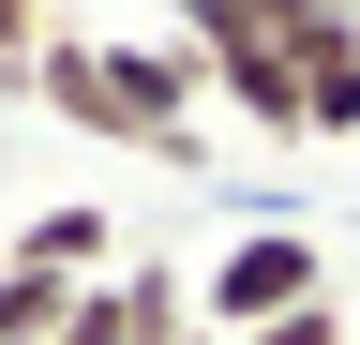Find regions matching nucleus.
<instances>
[{"label": "nucleus", "instance_id": "8", "mask_svg": "<svg viewBox=\"0 0 360 345\" xmlns=\"http://www.w3.org/2000/svg\"><path fill=\"white\" fill-rule=\"evenodd\" d=\"M30 46H45V0H0V91H30Z\"/></svg>", "mask_w": 360, "mask_h": 345}, {"label": "nucleus", "instance_id": "3", "mask_svg": "<svg viewBox=\"0 0 360 345\" xmlns=\"http://www.w3.org/2000/svg\"><path fill=\"white\" fill-rule=\"evenodd\" d=\"M165 330H195V285H180L165 255H120L105 285H75V315L45 345H165Z\"/></svg>", "mask_w": 360, "mask_h": 345}, {"label": "nucleus", "instance_id": "10", "mask_svg": "<svg viewBox=\"0 0 360 345\" xmlns=\"http://www.w3.org/2000/svg\"><path fill=\"white\" fill-rule=\"evenodd\" d=\"M345 15H360V0H345Z\"/></svg>", "mask_w": 360, "mask_h": 345}, {"label": "nucleus", "instance_id": "9", "mask_svg": "<svg viewBox=\"0 0 360 345\" xmlns=\"http://www.w3.org/2000/svg\"><path fill=\"white\" fill-rule=\"evenodd\" d=\"M165 345H210V330H165Z\"/></svg>", "mask_w": 360, "mask_h": 345}, {"label": "nucleus", "instance_id": "7", "mask_svg": "<svg viewBox=\"0 0 360 345\" xmlns=\"http://www.w3.org/2000/svg\"><path fill=\"white\" fill-rule=\"evenodd\" d=\"M240 345H360V330H345V300H285V315L240 330Z\"/></svg>", "mask_w": 360, "mask_h": 345}, {"label": "nucleus", "instance_id": "1", "mask_svg": "<svg viewBox=\"0 0 360 345\" xmlns=\"http://www.w3.org/2000/svg\"><path fill=\"white\" fill-rule=\"evenodd\" d=\"M195 46H135V30H45L30 46V105H60L75 136H105V150H165V165H195Z\"/></svg>", "mask_w": 360, "mask_h": 345}, {"label": "nucleus", "instance_id": "5", "mask_svg": "<svg viewBox=\"0 0 360 345\" xmlns=\"http://www.w3.org/2000/svg\"><path fill=\"white\" fill-rule=\"evenodd\" d=\"M0 255H30V271H60V285H105V271H120L135 240H120V210H90V195H60V210H30V226L0 240Z\"/></svg>", "mask_w": 360, "mask_h": 345}, {"label": "nucleus", "instance_id": "4", "mask_svg": "<svg viewBox=\"0 0 360 345\" xmlns=\"http://www.w3.org/2000/svg\"><path fill=\"white\" fill-rule=\"evenodd\" d=\"M180 46H195L210 105H240L270 150H300V60H285V46H255V30H180Z\"/></svg>", "mask_w": 360, "mask_h": 345}, {"label": "nucleus", "instance_id": "2", "mask_svg": "<svg viewBox=\"0 0 360 345\" xmlns=\"http://www.w3.org/2000/svg\"><path fill=\"white\" fill-rule=\"evenodd\" d=\"M285 300H330V255H315V226H240L195 271V330L210 345H240V330H270Z\"/></svg>", "mask_w": 360, "mask_h": 345}, {"label": "nucleus", "instance_id": "6", "mask_svg": "<svg viewBox=\"0 0 360 345\" xmlns=\"http://www.w3.org/2000/svg\"><path fill=\"white\" fill-rule=\"evenodd\" d=\"M300 136H360V15L330 46H300Z\"/></svg>", "mask_w": 360, "mask_h": 345}]
</instances>
